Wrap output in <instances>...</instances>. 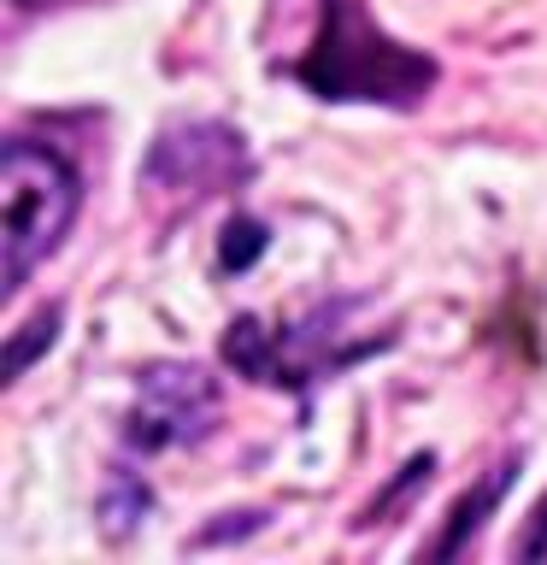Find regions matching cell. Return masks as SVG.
<instances>
[{"mask_svg": "<svg viewBox=\"0 0 547 565\" xmlns=\"http://www.w3.org/2000/svg\"><path fill=\"white\" fill-rule=\"evenodd\" d=\"M294 77L312 88L318 100H395L412 106L423 88L436 83V60L388 42V35L365 18L360 0H324V24Z\"/></svg>", "mask_w": 547, "mask_h": 565, "instance_id": "cell-1", "label": "cell"}, {"mask_svg": "<svg viewBox=\"0 0 547 565\" xmlns=\"http://www.w3.org/2000/svg\"><path fill=\"white\" fill-rule=\"evenodd\" d=\"M77 206H83L77 166L47 141L12 136L7 159H0V254H7L0 277H7V295H18L35 265L60 254Z\"/></svg>", "mask_w": 547, "mask_h": 565, "instance_id": "cell-2", "label": "cell"}, {"mask_svg": "<svg viewBox=\"0 0 547 565\" xmlns=\"http://www.w3.org/2000/svg\"><path fill=\"white\" fill-rule=\"evenodd\" d=\"M218 424V383L201 365H176L159 360L136 377V406L124 418V448L130 454H165V448H189Z\"/></svg>", "mask_w": 547, "mask_h": 565, "instance_id": "cell-3", "label": "cell"}, {"mask_svg": "<svg viewBox=\"0 0 547 565\" xmlns=\"http://www.w3.org/2000/svg\"><path fill=\"white\" fill-rule=\"evenodd\" d=\"M242 171V136L218 130V124H194L183 136H159V148L148 159V177L153 183H171V189H194L206 194V183Z\"/></svg>", "mask_w": 547, "mask_h": 565, "instance_id": "cell-4", "label": "cell"}, {"mask_svg": "<svg viewBox=\"0 0 547 565\" xmlns=\"http://www.w3.org/2000/svg\"><path fill=\"white\" fill-rule=\"evenodd\" d=\"M506 477H512V466H501V471H494L483 489H476V494H465V501L453 507V519H448V536H441V542L430 547L436 559L459 554V547H465V536H476V530H483V512H489V507H494V501H501V494H506Z\"/></svg>", "mask_w": 547, "mask_h": 565, "instance_id": "cell-5", "label": "cell"}, {"mask_svg": "<svg viewBox=\"0 0 547 565\" xmlns=\"http://www.w3.org/2000/svg\"><path fill=\"white\" fill-rule=\"evenodd\" d=\"M60 307H47V312H35L30 318V335H12V348H7V377H24V365L35 360V348H47L53 342V330H60Z\"/></svg>", "mask_w": 547, "mask_h": 565, "instance_id": "cell-6", "label": "cell"}, {"mask_svg": "<svg viewBox=\"0 0 547 565\" xmlns=\"http://www.w3.org/2000/svg\"><path fill=\"white\" fill-rule=\"evenodd\" d=\"M106 512H112V530H130L141 512H148V483H136L130 466H118L112 494H106Z\"/></svg>", "mask_w": 547, "mask_h": 565, "instance_id": "cell-7", "label": "cell"}, {"mask_svg": "<svg viewBox=\"0 0 547 565\" xmlns=\"http://www.w3.org/2000/svg\"><path fill=\"white\" fill-rule=\"evenodd\" d=\"M518 559H547V494L536 501V512H529V524L518 536Z\"/></svg>", "mask_w": 547, "mask_h": 565, "instance_id": "cell-8", "label": "cell"}, {"mask_svg": "<svg viewBox=\"0 0 547 565\" xmlns=\"http://www.w3.org/2000/svg\"><path fill=\"white\" fill-rule=\"evenodd\" d=\"M12 7H42V0H12Z\"/></svg>", "mask_w": 547, "mask_h": 565, "instance_id": "cell-9", "label": "cell"}]
</instances>
